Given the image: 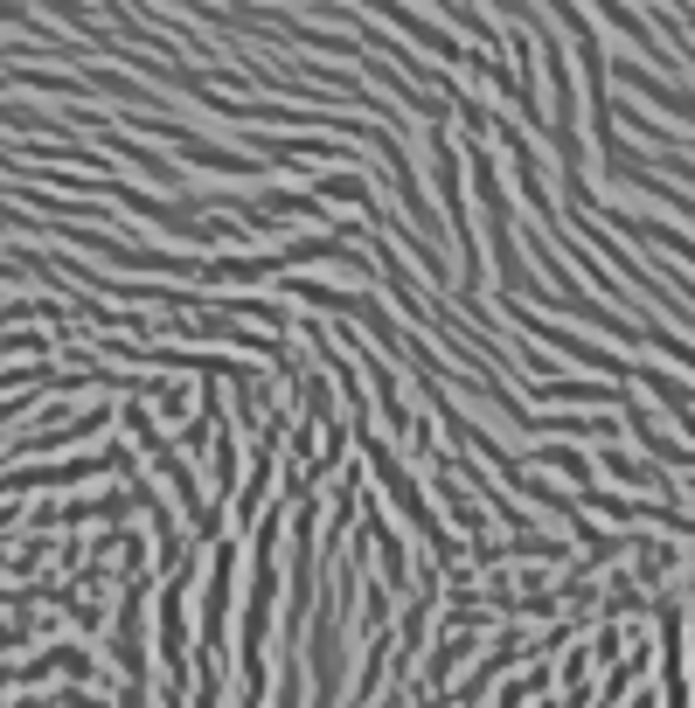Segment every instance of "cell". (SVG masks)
Here are the masks:
<instances>
[{
    "label": "cell",
    "instance_id": "6da1fadb",
    "mask_svg": "<svg viewBox=\"0 0 695 708\" xmlns=\"http://www.w3.org/2000/svg\"><path fill=\"white\" fill-rule=\"evenodd\" d=\"M605 466H613V473H619L626 486H647V494H675L661 466H640V458H626V452H613V458H605Z\"/></svg>",
    "mask_w": 695,
    "mask_h": 708
},
{
    "label": "cell",
    "instance_id": "7a4b0ae2",
    "mask_svg": "<svg viewBox=\"0 0 695 708\" xmlns=\"http://www.w3.org/2000/svg\"><path fill=\"white\" fill-rule=\"evenodd\" d=\"M320 195H334V202H362V209H368V181H355V174H334V181H320Z\"/></svg>",
    "mask_w": 695,
    "mask_h": 708
}]
</instances>
